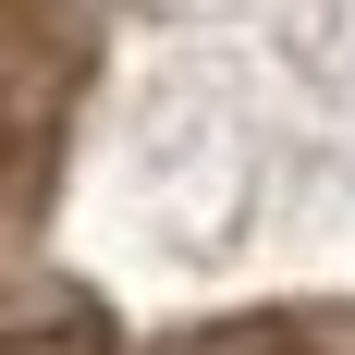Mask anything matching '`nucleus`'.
<instances>
[{
	"label": "nucleus",
	"instance_id": "nucleus-1",
	"mask_svg": "<svg viewBox=\"0 0 355 355\" xmlns=\"http://www.w3.org/2000/svg\"><path fill=\"white\" fill-rule=\"evenodd\" d=\"M12 355H86V343H12Z\"/></svg>",
	"mask_w": 355,
	"mask_h": 355
}]
</instances>
